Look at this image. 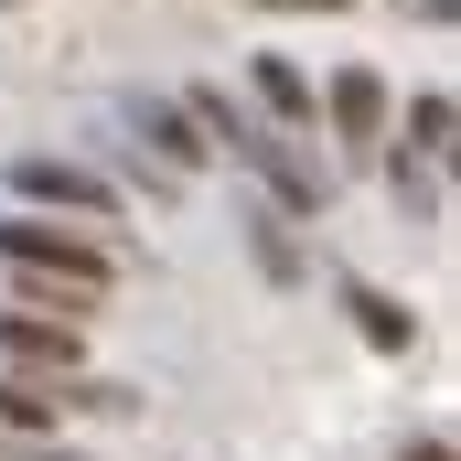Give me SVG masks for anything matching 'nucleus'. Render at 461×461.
Here are the masks:
<instances>
[{
  "instance_id": "obj_5",
  "label": "nucleus",
  "mask_w": 461,
  "mask_h": 461,
  "mask_svg": "<svg viewBox=\"0 0 461 461\" xmlns=\"http://www.w3.org/2000/svg\"><path fill=\"white\" fill-rule=\"evenodd\" d=\"M386 108H397V97H386V76H375V65H344V76L322 86L333 150H354V161H365V150H386Z\"/></svg>"
},
{
  "instance_id": "obj_11",
  "label": "nucleus",
  "mask_w": 461,
  "mask_h": 461,
  "mask_svg": "<svg viewBox=\"0 0 461 461\" xmlns=\"http://www.w3.org/2000/svg\"><path fill=\"white\" fill-rule=\"evenodd\" d=\"M386 172H397V204H408V215H419V226H440V215H451V204H440V172H429V161H419V150H397V161H386Z\"/></svg>"
},
{
  "instance_id": "obj_13",
  "label": "nucleus",
  "mask_w": 461,
  "mask_h": 461,
  "mask_svg": "<svg viewBox=\"0 0 461 461\" xmlns=\"http://www.w3.org/2000/svg\"><path fill=\"white\" fill-rule=\"evenodd\" d=\"M397 461H451V440H408V451H397Z\"/></svg>"
},
{
  "instance_id": "obj_10",
  "label": "nucleus",
  "mask_w": 461,
  "mask_h": 461,
  "mask_svg": "<svg viewBox=\"0 0 461 461\" xmlns=\"http://www.w3.org/2000/svg\"><path fill=\"white\" fill-rule=\"evenodd\" d=\"M247 247H258V268H268V279H301V247H290V215H279V204H258V215H247Z\"/></svg>"
},
{
  "instance_id": "obj_12",
  "label": "nucleus",
  "mask_w": 461,
  "mask_h": 461,
  "mask_svg": "<svg viewBox=\"0 0 461 461\" xmlns=\"http://www.w3.org/2000/svg\"><path fill=\"white\" fill-rule=\"evenodd\" d=\"M408 150H419V161H440V150H451V97H440V86H429V97H408Z\"/></svg>"
},
{
  "instance_id": "obj_1",
  "label": "nucleus",
  "mask_w": 461,
  "mask_h": 461,
  "mask_svg": "<svg viewBox=\"0 0 461 461\" xmlns=\"http://www.w3.org/2000/svg\"><path fill=\"white\" fill-rule=\"evenodd\" d=\"M183 118L204 129V150H236V161L268 183V204H279V215H322V204H333V194H322V161H312L290 129H268L258 108H236L226 86H194V97H183Z\"/></svg>"
},
{
  "instance_id": "obj_3",
  "label": "nucleus",
  "mask_w": 461,
  "mask_h": 461,
  "mask_svg": "<svg viewBox=\"0 0 461 461\" xmlns=\"http://www.w3.org/2000/svg\"><path fill=\"white\" fill-rule=\"evenodd\" d=\"M11 194H22V215H86V236L97 226H118V183L108 172H86V161H65V150H22L11 161Z\"/></svg>"
},
{
  "instance_id": "obj_9",
  "label": "nucleus",
  "mask_w": 461,
  "mask_h": 461,
  "mask_svg": "<svg viewBox=\"0 0 461 461\" xmlns=\"http://www.w3.org/2000/svg\"><path fill=\"white\" fill-rule=\"evenodd\" d=\"M65 408H76L65 386H32V375H0V429H11V440H32V429H65Z\"/></svg>"
},
{
  "instance_id": "obj_14",
  "label": "nucleus",
  "mask_w": 461,
  "mask_h": 461,
  "mask_svg": "<svg viewBox=\"0 0 461 461\" xmlns=\"http://www.w3.org/2000/svg\"><path fill=\"white\" fill-rule=\"evenodd\" d=\"M268 11H344V0H268Z\"/></svg>"
},
{
  "instance_id": "obj_4",
  "label": "nucleus",
  "mask_w": 461,
  "mask_h": 461,
  "mask_svg": "<svg viewBox=\"0 0 461 461\" xmlns=\"http://www.w3.org/2000/svg\"><path fill=\"white\" fill-rule=\"evenodd\" d=\"M86 365V322H54V312H0V375H76Z\"/></svg>"
},
{
  "instance_id": "obj_7",
  "label": "nucleus",
  "mask_w": 461,
  "mask_h": 461,
  "mask_svg": "<svg viewBox=\"0 0 461 461\" xmlns=\"http://www.w3.org/2000/svg\"><path fill=\"white\" fill-rule=\"evenodd\" d=\"M247 86H258V108H268V129H290V140H301V129L322 118V86H312V76H301L290 54H247Z\"/></svg>"
},
{
  "instance_id": "obj_2",
  "label": "nucleus",
  "mask_w": 461,
  "mask_h": 461,
  "mask_svg": "<svg viewBox=\"0 0 461 461\" xmlns=\"http://www.w3.org/2000/svg\"><path fill=\"white\" fill-rule=\"evenodd\" d=\"M0 268H11V279H43V290H65V301H97L118 279L108 236L54 226V215H0Z\"/></svg>"
},
{
  "instance_id": "obj_6",
  "label": "nucleus",
  "mask_w": 461,
  "mask_h": 461,
  "mask_svg": "<svg viewBox=\"0 0 461 461\" xmlns=\"http://www.w3.org/2000/svg\"><path fill=\"white\" fill-rule=\"evenodd\" d=\"M129 129H140V140H129V150H140V161H161V172H172V183H183V172H204V161H215V150H204V129H194V118H183V97H129Z\"/></svg>"
},
{
  "instance_id": "obj_8",
  "label": "nucleus",
  "mask_w": 461,
  "mask_h": 461,
  "mask_svg": "<svg viewBox=\"0 0 461 461\" xmlns=\"http://www.w3.org/2000/svg\"><path fill=\"white\" fill-rule=\"evenodd\" d=\"M344 312H354V333H365L375 354H408V344H419V312L386 301V290H365V279H344Z\"/></svg>"
}]
</instances>
